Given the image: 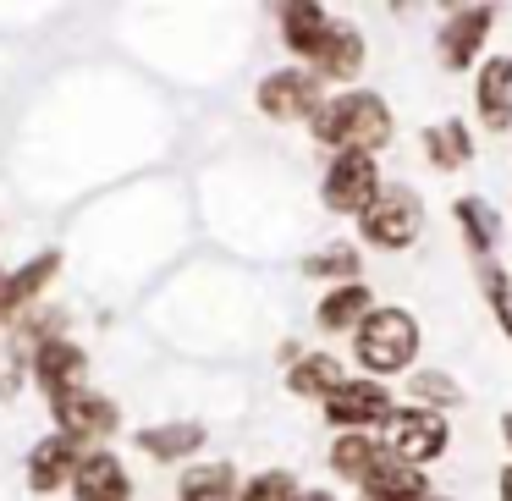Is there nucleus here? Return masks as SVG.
<instances>
[{"mask_svg":"<svg viewBox=\"0 0 512 501\" xmlns=\"http://www.w3.org/2000/svg\"><path fill=\"white\" fill-rule=\"evenodd\" d=\"M314 144L336 149V155H375L391 144V111L380 94L369 89H347L336 100H320V111L309 116Z\"/></svg>","mask_w":512,"mask_h":501,"instance_id":"obj_1","label":"nucleus"},{"mask_svg":"<svg viewBox=\"0 0 512 501\" xmlns=\"http://www.w3.org/2000/svg\"><path fill=\"white\" fill-rule=\"evenodd\" d=\"M353 353L369 369V380L408 375L413 358H419V320L408 309H369L353 325Z\"/></svg>","mask_w":512,"mask_h":501,"instance_id":"obj_2","label":"nucleus"},{"mask_svg":"<svg viewBox=\"0 0 512 501\" xmlns=\"http://www.w3.org/2000/svg\"><path fill=\"white\" fill-rule=\"evenodd\" d=\"M358 232H364V243L380 248V254H402V248H413L424 232V199L413 188H402V182H380V193L364 204V215H358Z\"/></svg>","mask_w":512,"mask_h":501,"instance_id":"obj_3","label":"nucleus"},{"mask_svg":"<svg viewBox=\"0 0 512 501\" xmlns=\"http://www.w3.org/2000/svg\"><path fill=\"white\" fill-rule=\"evenodd\" d=\"M380 430H386L380 446L408 468H424L446 452V413L441 408H391Z\"/></svg>","mask_w":512,"mask_h":501,"instance_id":"obj_4","label":"nucleus"},{"mask_svg":"<svg viewBox=\"0 0 512 501\" xmlns=\"http://www.w3.org/2000/svg\"><path fill=\"white\" fill-rule=\"evenodd\" d=\"M325 419L336 424L342 435H369L375 424H386V413L397 408L386 391V380H369V375H347L342 386L331 391V397L320 402Z\"/></svg>","mask_w":512,"mask_h":501,"instance_id":"obj_5","label":"nucleus"},{"mask_svg":"<svg viewBox=\"0 0 512 501\" xmlns=\"http://www.w3.org/2000/svg\"><path fill=\"white\" fill-rule=\"evenodd\" d=\"M50 413H56V435L78 441L83 452H89V446H100L105 435H116V424H122L116 402L105 397V391H94V386H83V391H67V397H56V402H50Z\"/></svg>","mask_w":512,"mask_h":501,"instance_id":"obj_6","label":"nucleus"},{"mask_svg":"<svg viewBox=\"0 0 512 501\" xmlns=\"http://www.w3.org/2000/svg\"><path fill=\"white\" fill-rule=\"evenodd\" d=\"M380 193V166L375 155H331L325 166V182H320V204L331 215H364V204Z\"/></svg>","mask_w":512,"mask_h":501,"instance_id":"obj_7","label":"nucleus"},{"mask_svg":"<svg viewBox=\"0 0 512 501\" xmlns=\"http://www.w3.org/2000/svg\"><path fill=\"white\" fill-rule=\"evenodd\" d=\"M254 105L270 122H309V116L320 111V78H309L303 67H276L259 83Z\"/></svg>","mask_w":512,"mask_h":501,"instance_id":"obj_8","label":"nucleus"},{"mask_svg":"<svg viewBox=\"0 0 512 501\" xmlns=\"http://www.w3.org/2000/svg\"><path fill=\"white\" fill-rule=\"evenodd\" d=\"M34 380L45 386V397H67V391H83L89 386V353H83L72 336H45V342H34Z\"/></svg>","mask_w":512,"mask_h":501,"instance_id":"obj_9","label":"nucleus"},{"mask_svg":"<svg viewBox=\"0 0 512 501\" xmlns=\"http://www.w3.org/2000/svg\"><path fill=\"white\" fill-rule=\"evenodd\" d=\"M364 34H358L353 23H342V17H331V28H325V39L314 45V56H309V78H320V83H353L358 72H364Z\"/></svg>","mask_w":512,"mask_h":501,"instance_id":"obj_10","label":"nucleus"},{"mask_svg":"<svg viewBox=\"0 0 512 501\" xmlns=\"http://www.w3.org/2000/svg\"><path fill=\"white\" fill-rule=\"evenodd\" d=\"M72 501H133V479H127L122 457L105 452V446H89L72 468Z\"/></svg>","mask_w":512,"mask_h":501,"instance_id":"obj_11","label":"nucleus"},{"mask_svg":"<svg viewBox=\"0 0 512 501\" xmlns=\"http://www.w3.org/2000/svg\"><path fill=\"white\" fill-rule=\"evenodd\" d=\"M490 23H496V12H490V6H457V12L441 23V39H435V50H441V67H446V72L474 67V56H479V45H485Z\"/></svg>","mask_w":512,"mask_h":501,"instance_id":"obj_12","label":"nucleus"},{"mask_svg":"<svg viewBox=\"0 0 512 501\" xmlns=\"http://www.w3.org/2000/svg\"><path fill=\"white\" fill-rule=\"evenodd\" d=\"M358 490H364V501H430V496H435L430 479H424V468L397 463L391 452L375 457V468L358 479Z\"/></svg>","mask_w":512,"mask_h":501,"instance_id":"obj_13","label":"nucleus"},{"mask_svg":"<svg viewBox=\"0 0 512 501\" xmlns=\"http://www.w3.org/2000/svg\"><path fill=\"white\" fill-rule=\"evenodd\" d=\"M474 111L485 133H512V56H496L479 67L474 83Z\"/></svg>","mask_w":512,"mask_h":501,"instance_id":"obj_14","label":"nucleus"},{"mask_svg":"<svg viewBox=\"0 0 512 501\" xmlns=\"http://www.w3.org/2000/svg\"><path fill=\"white\" fill-rule=\"evenodd\" d=\"M56 276H61V254H56V248H45V254H34L28 265H17L12 276H6V287H0V320H23V309Z\"/></svg>","mask_w":512,"mask_h":501,"instance_id":"obj_15","label":"nucleus"},{"mask_svg":"<svg viewBox=\"0 0 512 501\" xmlns=\"http://www.w3.org/2000/svg\"><path fill=\"white\" fill-rule=\"evenodd\" d=\"M78 457H83L78 441H67V435L50 430L45 441L28 452V490H34V496H50V490H61V485L72 479V468H78Z\"/></svg>","mask_w":512,"mask_h":501,"instance_id":"obj_16","label":"nucleus"},{"mask_svg":"<svg viewBox=\"0 0 512 501\" xmlns=\"http://www.w3.org/2000/svg\"><path fill=\"white\" fill-rule=\"evenodd\" d=\"M204 446V424L199 419H171V424H149L138 430V452L155 457V463H182Z\"/></svg>","mask_w":512,"mask_h":501,"instance_id":"obj_17","label":"nucleus"},{"mask_svg":"<svg viewBox=\"0 0 512 501\" xmlns=\"http://www.w3.org/2000/svg\"><path fill=\"white\" fill-rule=\"evenodd\" d=\"M457 226H463V237H468V254L474 259H490L496 254V243H501V215H496V204L490 199H479V193H468V199H457Z\"/></svg>","mask_w":512,"mask_h":501,"instance_id":"obj_18","label":"nucleus"},{"mask_svg":"<svg viewBox=\"0 0 512 501\" xmlns=\"http://www.w3.org/2000/svg\"><path fill=\"white\" fill-rule=\"evenodd\" d=\"M276 17H281V39H287V50L303 56V61L314 56V45H320L325 28H331V12H325V6H309V0H292V6H281Z\"/></svg>","mask_w":512,"mask_h":501,"instance_id":"obj_19","label":"nucleus"},{"mask_svg":"<svg viewBox=\"0 0 512 501\" xmlns=\"http://www.w3.org/2000/svg\"><path fill=\"white\" fill-rule=\"evenodd\" d=\"M177 501H237V468L232 463H188L177 479Z\"/></svg>","mask_w":512,"mask_h":501,"instance_id":"obj_20","label":"nucleus"},{"mask_svg":"<svg viewBox=\"0 0 512 501\" xmlns=\"http://www.w3.org/2000/svg\"><path fill=\"white\" fill-rule=\"evenodd\" d=\"M375 309L369 303V281H342L320 298V331H353L364 314Z\"/></svg>","mask_w":512,"mask_h":501,"instance_id":"obj_21","label":"nucleus"},{"mask_svg":"<svg viewBox=\"0 0 512 501\" xmlns=\"http://www.w3.org/2000/svg\"><path fill=\"white\" fill-rule=\"evenodd\" d=\"M342 380H347V369L336 364L331 353H303L298 364L287 369V386L298 391V397H314V402H325Z\"/></svg>","mask_w":512,"mask_h":501,"instance_id":"obj_22","label":"nucleus"},{"mask_svg":"<svg viewBox=\"0 0 512 501\" xmlns=\"http://www.w3.org/2000/svg\"><path fill=\"white\" fill-rule=\"evenodd\" d=\"M424 149H430V166L435 171H457L474 160V138H468L463 122H435L424 127Z\"/></svg>","mask_w":512,"mask_h":501,"instance_id":"obj_23","label":"nucleus"},{"mask_svg":"<svg viewBox=\"0 0 512 501\" xmlns=\"http://www.w3.org/2000/svg\"><path fill=\"white\" fill-rule=\"evenodd\" d=\"M380 452H386V446H380L375 435H336V446H331V468H336L342 479H353V485H358V479H364L369 468H375V457H380Z\"/></svg>","mask_w":512,"mask_h":501,"instance_id":"obj_24","label":"nucleus"},{"mask_svg":"<svg viewBox=\"0 0 512 501\" xmlns=\"http://www.w3.org/2000/svg\"><path fill=\"white\" fill-rule=\"evenodd\" d=\"M303 276H314V281H358V248L353 243H331V248H320V254H309L303 259Z\"/></svg>","mask_w":512,"mask_h":501,"instance_id":"obj_25","label":"nucleus"},{"mask_svg":"<svg viewBox=\"0 0 512 501\" xmlns=\"http://www.w3.org/2000/svg\"><path fill=\"white\" fill-rule=\"evenodd\" d=\"M479 292H485L490 314H496L501 336L512 342V276L496 265V259H479Z\"/></svg>","mask_w":512,"mask_h":501,"instance_id":"obj_26","label":"nucleus"},{"mask_svg":"<svg viewBox=\"0 0 512 501\" xmlns=\"http://www.w3.org/2000/svg\"><path fill=\"white\" fill-rule=\"evenodd\" d=\"M292 496H298V479L287 468H265L248 485H237V501H292Z\"/></svg>","mask_w":512,"mask_h":501,"instance_id":"obj_27","label":"nucleus"},{"mask_svg":"<svg viewBox=\"0 0 512 501\" xmlns=\"http://www.w3.org/2000/svg\"><path fill=\"white\" fill-rule=\"evenodd\" d=\"M17 386H23V342H0V402H12Z\"/></svg>","mask_w":512,"mask_h":501,"instance_id":"obj_28","label":"nucleus"},{"mask_svg":"<svg viewBox=\"0 0 512 501\" xmlns=\"http://www.w3.org/2000/svg\"><path fill=\"white\" fill-rule=\"evenodd\" d=\"M413 391H419V397H430V402H446V408H452V402H463V391H457L446 375H413Z\"/></svg>","mask_w":512,"mask_h":501,"instance_id":"obj_29","label":"nucleus"},{"mask_svg":"<svg viewBox=\"0 0 512 501\" xmlns=\"http://www.w3.org/2000/svg\"><path fill=\"white\" fill-rule=\"evenodd\" d=\"M496 490H501V501H512V463L496 474Z\"/></svg>","mask_w":512,"mask_h":501,"instance_id":"obj_30","label":"nucleus"},{"mask_svg":"<svg viewBox=\"0 0 512 501\" xmlns=\"http://www.w3.org/2000/svg\"><path fill=\"white\" fill-rule=\"evenodd\" d=\"M292 501H336V496H331V490H298Z\"/></svg>","mask_w":512,"mask_h":501,"instance_id":"obj_31","label":"nucleus"},{"mask_svg":"<svg viewBox=\"0 0 512 501\" xmlns=\"http://www.w3.org/2000/svg\"><path fill=\"white\" fill-rule=\"evenodd\" d=\"M501 435H507V446H512V413H501Z\"/></svg>","mask_w":512,"mask_h":501,"instance_id":"obj_32","label":"nucleus"},{"mask_svg":"<svg viewBox=\"0 0 512 501\" xmlns=\"http://www.w3.org/2000/svg\"><path fill=\"white\" fill-rule=\"evenodd\" d=\"M0 287H6V270H0Z\"/></svg>","mask_w":512,"mask_h":501,"instance_id":"obj_33","label":"nucleus"},{"mask_svg":"<svg viewBox=\"0 0 512 501\" xmlns=\"http://www.w3.org/2000/svg\"><path fill=\"white\" fill-rule=\"evenodd\" d=\"M430 501H446V496H430Z\"/></svg>","mask_w":512,"mask_h":501,"instance_id":"obj_34","label":"nucleus"}]
</instances>
